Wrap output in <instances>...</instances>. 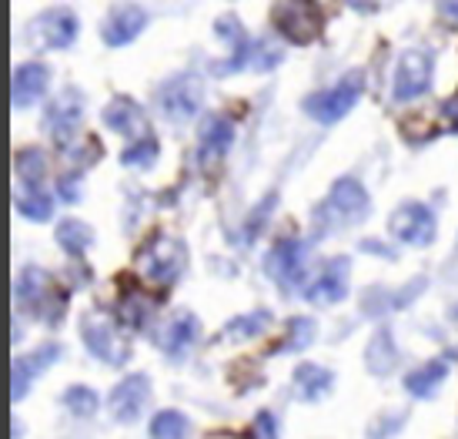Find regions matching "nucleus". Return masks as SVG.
Here are the masks:
<instances>
[{"mask_svg": "<svg viewBox=\"0 0 458 439\" xmlns=\"http://www.w3.org/2000/svg\"><path fill=\"white\" fill-rule=\"evenodd\" d=\"M121 158H124V165H131V168H151L154 158H157V142L148 134V138H140L138 144H131Z\"/></svg>", "mask_w": 458, "mask_h": 439, "instance_id": "nucleus-29", "label": "nucleus"}, {"mask_svg": "<svg viewBox=\"0 0 458 439\" xmlns=\"http://www.w3.org/2000/svg\"><path fill=\"white\" fill-rule=\"evenodd\" d=\"M294 386H298V392H301L305 400H321L331 389V373L321 369V366L305 362V366H298V373H294Z\"/></svg>", "mask_w": 458, "mask_h": 439, "instance_id": "nucleus-23", "label": "nucleus"}, {"mask_svg": "<svg viewBox=\"0 0 458 439\" xmlns=\"http://www.w3.org/2000/svg\"><path fill=\"white\" fill-rule=\"evenodd\" d=\"M201 98H204L201 81L194 78V74H178L174 81H167L165 90H161V108L174 121H188V117L198 115Z\"/></svg>", "mask_w": 458, "mask_h": 439, "instance_id": "nucleus-8", "label": "nucleus"}, {"mask_svg": "<svg viewBox=\"0 0 458 439\" xmlns=\"http://www.w3.org/2000/svg\"><path fill=\"white\" fill-rule=\"evenodd\" d=\"M148 396H151V379H148V375H128V379L114 389V396H111V413H114L121 423H134V419L144 413Z\"/></svg>", "mask_w": 458, "mask_h": 439, "instance_id": "nucleus-11", "label": "nucleus"}, {"mask_svg": "<svg viewBox=\"0 0 458 439\" xmlns=\"http://www.w3.org/2000/svg\"><path fill=\"white\" fill-rule=\"evenodd\" d=\"M13 296H17V306L27 312H34V315H44L47 323H51V312H47V302L51 306H64V298L54 292L51 279H47V271L40 269H24L21 271V279H17V288H13Z\"/></svg>", "mask_w": 458, "mask_h": 439, "instance_id": "nucleus-6", "label": "nucleus"}, {"mask_svg": "<svg viewBox=\"0 0 458 439\" xmlns=\"http://www.w3.org/2000/svg\"><path fill=\"white\" fill-rule=\"evenodd\" d=\"M231 138H234V128H231L228 117H208L201 125V138H198V144H201V158L211 165V161H217V158H225V151L231 148Z\"/></svg>", "mask_w": 458, "mask_h": 439, "instance_id": "nucleus-18", "label": "nucleus"}, {"mask_svg": "<svg viewBox=\"0 0 458 439\" xmlns=\"http://www.w3.org/2000/svg\"><path fill=\"white\" fill-rule=\"evenodd\" d=\"M77 125H81V94L64 90L57 101L47 108V131L57 144H67L74 138Z\"/></svg>", "mask_w": 458, "mask_h": 439, "instance_id": "nucleus-13", "label": "nucleus"}, {"mask_svg": "<svg viewBox=\"0 0 458 439\" xmlns=\"http://www.w3.org/2000/svg\"><path fill=\"white\" fill-rule=\"evenodd\" d=\"M438 13L445 17L448 24L458 27V0H442V4H438Z\"/></svg>", "mask_w": 458, "mask_h": 439, "instance_id": "nucleus-33", "label": "nucleus"}, {"mask_svg": "<svg viewBox=\"0 0 458 439\" xmlns=\"http://www.w3.org/2000/svg\"><path fill=\"white\" fill-rule=\"evenodd\" d=\"M148 27V13L140 11V7H121L107 17V24H104V40L111 44V47H124L131 40L138 38L140 30Z\"/></svg>", "mask_w": 458, "mask_h": 439, "instance_id": "nucleus-17", "label": "nucleus"}, {"mask_svg": "<svg viewBox=\"0 0 458 439\" xmlns=\"http://www.w3.org/2000/svg\"><path fill=\"white\" fill-rule=\"evenodd\" d=\"M90 228L84 225V221H77V219H67L61 228H57V242H61V248L64 252H71V255H81L84 248L90 245Z\"/></svg>", "mask_w": 458, "mask_h": 439, "instance_id": "nucleus-26", "label": "nucleus"}, {"mask_svg": "<svg viewBox=\"0 0 458 439\" xmlns=\"http://www.w3.org/2000/svg\"><path fill=\"white\" fill-rule=\"evenodd\" d=\"M140 271L157 285H171L184 269V245L171 235L154 238L151 245L140 252Z\"/></svg>", "mask_w": 458, "mask_h": 439, "instance_id": "nucleus-4", "label": "nucleus"}, {"mask_svg": "<svg viewBox=\"0 0 458 439\" xmlns=\"http://www.w3.org/2000/svg\"><path fill=\"white\" fill-rule=\"evenodd\" d=\"M267 312H255V315H242V319H231L228 325H225V332L221 336L225 339H255L261 336L267 329Z\"/></svg>", "mask_w": 458, "mask_h": 439, "instance_id": "nucleus-27", "label": "nucleus"}, {"mask_svg": "<svg viewBox=\"0 0 458 439\" xmlns=\"http://www.w3.org/2000/svg\"><path fill=\"white\" fill-rule=\"evenodd\" d=\"M278 436V426H275V416L261 413L255 419V439H275Z\"/></svg>", "mask_w": 458, "mask_h": 439, "instance_id": "nucleus-32", "label": "nucleus"}, {"mask_svg": "<svg viewBox=\"0 0 458 439\" xmlns=\"http://www.w3.org/2000/svg\"><path fill=\"white\" fill-rule=\"evenodd\" d=\"M13 202H17V211L30 221H47L51 219V211H54L51 198L40 192V185H21Z\"/></svg>", "mask_w": 458, "mask_h": 439, "instance_id": "nucleus-22", "label": "nucleus"}, {"mask_svg": "<svg viewBox=\"0 0 458 439\" xmlns=\"http://www.w3.org/2000/svg\"><path fill=\"white\" fill-rule=\"evenodd\" d=\"M64 402H67V409L77 416H90L98 409V396H94V389H88V386H71Z\"/></svg>", "mask_w": 458, "mask_h": 439, "instance_id": "nucleus-30", "label": "nucleus"}, {"mask_svg": "<svg viewBox=\"0 0 458 439\" xmlns=\"http://www.w3.org/2000/svg\"><path fill=\"white\" fill-rule=\"evenodd\" d=\"M361 88H365V78H361V74H348V78H342L335 88L311 94L305 101V111L315 117V121H321V125H335V121H342V117L358 104Z\"/></svg>", "mask_w": 458, "mask_h": 439, "instance_id": "nucleus-2", "label": "nucleus"}, {"mask_svg": "<svg viewBox=\"0 0 458 439\" xmlns=\"http://www.w3.org/2000/svg\"><path fill=\"white\" fill-rule=\"evenodd\" d=\"M445 117L452 121V128L458 131V98H452V101L445 104Z\"/></svg>", "mask_w": 458, "mask_h": 439, "instance_id": "nucleus-34", "label": "nucleus"}, {"mask_svg": "<svg viewBox=\"0 0 458 439\" xmlns=\"http://www.w3.org/2000/svg\"><path fill=\"white\" fill-rule=\"evenodd\" d=\"M104 121H107V128L124 134V138H148V117L131 98H117V101L107 104Z\"/></svg>", "mask_w": 458, "mask_h": 439, "instance_id": "nucleus-15", "label": "nucleus"}, {"mask_svg": "<svg viewBox=\"0 0 458 439\" xmlns=\"http://www.w3.org/2000/svg\"><path fill=\"white\" fill-rule=\"evenodd\" d=\"M448 375V362H428V366H421V369H415V373H408L405 379V389L411 392V396H421V400H428L435 389L445 383Z\"/></svg>", "mask_w": 458, "mask_h": 439, "instance_id": "nucleus-21", "label": "nucleus"}, {"mask_svg": "<svg viewBox=\"0 0 458 439\" xmlns=\"http://www.w3.org/2000/svg\"><path fill=\"white\" fill-rule=\"evenodd\" d=\"M321 11L315 0H281L275 7V27L292 44H311L321 34Z\"/></svg>", "mask_w": 458, "mask_h": 439, "instance_id": "nucleus-1", "label": "nucleus"}, {"mask_svg": "<svg viewBox=\"0 0 458 439\" xmlns=\"http://www.w3.org/2000/svg\"><path fill=\"white\" fill-rule=\"evenodd\" d=\"M30 38L34 44L47 47V51H64L77 38V17L71 11H47L40 13L30 24Z\"/></svg>", "mask_w": 458, "mask_h": 439, "instance_id": "nucleus-9", "label": "nucleus"}, {"mask_svg": "<svg viewBox=\"0 0 458 439\" xmlns=\"http://www.w3.org/2000/svg\"><path fill=\"white\" fill-rule=\"evenodd\" d=\"M388 228L405 245H428L435 238V215L421 202H408L392 215Z\"/></svg>", "mask_w": 458, "mask_h": 439, "instance_id": "nucleus-7", "label": "nucleus"}, {"mask_svg": "<svg viewBox=\"0 0 458 439\" xmlns=\"http://www.w3.org/2000/svg\"><path fill=\"white\" fill-rule=\"evenodd\" d=\"M432 84V54L425 47H411L402 54L394 67V101H415Z\"/></svg>", "mask_w": 458, "mask_h": 439, "instance_id": "nucleus-5", "label": "nucleus"}, {"mask_svg": "<svg viewBox=\"0 0 458 439\" xmlns=\"http://www.w3.org/2000/svg\"><path fill=\"white\" fill-rule=\"evenodd\" d=\"M51 359H57V349H54V346H47V349L40 352V356L34 352V356H24V359L13 362V373H11V379H13L11 396H13V400H24L27 383H30V379H34V375H38Z\"/></svg>", "mask_w": 458, "mask_h": 439, "instance_id": "nucleus-20", "label": "nucleus"}, {"mask_svg": "<svg viewBox=\"0 0 458 439\" xmlns=\"http://www.w3.org/2000/svg\"><path fill=\"white\" fill-rule=\"evenodd\" d=\"M47 67L44 65H21L13 71V81H11V101L13 108H30L34 101L44 98V90H47Z\"/></svg>", "mask_w": 458, "mask_h": 439, "instance_id": "nucleus-14", "label": "nucleus"}, {"mask_svg": "<svg viewBox=\"0 0 458 439\" xmlns=\"http://www.w3.org/2000/svg\"><path fill=\"white\" fill-rule=\"evenodd\" d=\"M311 339H315V323H311V319H294L292 332L284 339V349H301Z\"/></svg>", "mask_w": 458, "mask_h": 439, "instance_id": "nucleus-31", "label": "nucleus"}, {"mask_svg": "<svg viewBox=\"0 0 458 439\" xmlns=\"http://www.w3.org/2000/svg\"><path fill=\"white\" fill-rule=\"evenodd\" d=\"M13 168H17L21 185H40L44 175H47V161H44V155H40L38 148H24L17 155V161H13Z\"/></svg>", "mask_w": 458, "mask_h": 439, "instance_id": "nucleus-25", "label": "nucleus"}, {"mask_svg": "<svg viewBox=\"0 0 458 439\" xmlns=\"http://www.w3.org/2000/svg\"><path fill=\"white\" fill-rule=\"evenodd\" d=\"M151 436L154 439H188L191 436V423H188V416L178 413V409H165V413L154 416Z\"/></svg>", "mask_w": 458, "mask_h": 439, "instance_id": "nucleus-24", "label": "nucleus"}, {"mask_svg": "<svg viewBox=\"0 0 458 439\" xmlns=\"http://www.w3.org/2000/svg\"><path fill=\"white\" fill-rule=\"evenodd\" d=\"M198 332H201V325H198V319H194L191 312H178L165 329V352L174 356V359H181V356L194 346Z\"/></svg>", "mask_w": 458, "mask_h": 439, "instance_id": "nucleus-19", "label": "nucleus"}, {"mask_svg": "<svg viewBox=\"0 0 458 439\" xmlns=\"http://www.w3.org/2000/svg\"><path fill=\"white\" fill-rule=\"evenodd\" d=\"M301 265H305V245L294 242V238H281L267 255V275L284 285L301 275Z\"/></svg>", "mask_w": 458, "mask_h": 439, "instance_id": "nucleus-16", "label": "nucleus"}, {"mask_svg": "<svg viewBox=\"0 0 458 439\" xmlns=\"http://www.w3.org/2000/svg\"><path fill=\"white\" fill-rule=\"evenodd\" d=\"M211 439H234V436H211Z\"/></svg>", "mask_w": 458, "mask_h": 439, "instance_id": "nucleus-36", "label": "nucleus"}, {"mask_svg": "<svg viewBox=\"0 0 458 439\" xmlns=\"http://www.w3.org/2000/svg\"><path fill=\"white\" fill-rule=\"evenodd\" d=\"M455 323H458V309H455Z\"/></svg>", "mask_w": 458, "mask_h": 439, "instance_id": "nucleus-37", "label": "nucleus"}, {"mask_svg": "<svg viewBox=\"0 0 458 439\" xmlns=\"http://www.w3.org/2000/svg\"><path fill=\"white\" fill-rule=\"evenodd\" d=\"M117 315H121L128 325L140 329V325L148 323V315H151V302H148L144 296H138V292H131V296H124V302L117 306Z\"/></svg>", "mask_w": 458, "mask_h": 439, "instance_id": "nucleus-28", "label": "nucleus"}, {"mask_svg": "<svg viewBox=\"0 0 458 439\" xmlns=\"http://www.w3.org/2000/svg\"><path fill=\"white\" fill-rule=\"evenodd\" d=\"M344 4H348V7H355V11H375V4H378V0H344Z\"/></svg>", "mask_w": 458, "mask_h": 439, "instance_id": "nucleus-35", "label": "nucleus"}, {"mask_svg": "<svg viewBox=\"0 0 458 439\" xmlns=\"http://www.w3.org/2000/svg\"><path fill=\"white\" fill-rule=\"evenodd\" d=\"M84 342H88V349L94 352L98 359L111 362V366L128 359V349H124V342L117 339L114 323L104 319V315H88V319H84Z\"/></svg>", "mask_w": 458, "mask_h": 439, "instance_id": "nucleus-10", "label": "nucleus"}, {"mask_svg": "<svg viewBox=\"0 0 458 439\" xmlns=\"http://www.w3.org/2000/svg\"><path fill=\"white\" fill-rule=\"evenodd\" d=\"M369 215V192L358 185L355 178H342L335 181V188H331L328 202L321 205L318 219L331 228H338V225H355Z\"/></svg>", "mask_w": 458, "mask_h": 439, "instance_id": "nucleus-3", "label": "nucleus"}, {"mask_svg": "<svg viewBox=\"0 0 458 439\" xmlns=\"http://www.w3.org/2000/svg\"><path fill=\"white\" fill-rule=\"evenodd\" d=\"M315 306H331L348 296V259H335L318 271V279L308 285L305 292Z\"/></svg>", "mask_w": 458, "mask_h": 439, "instance_id": "nucleus-12", "label": "nucleus"}]
</instances>
